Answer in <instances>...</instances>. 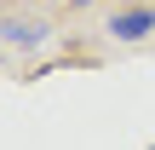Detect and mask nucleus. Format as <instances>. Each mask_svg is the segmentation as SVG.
Here are the masks:
<instances>
[{
    "label": "nucleus",
    "instance_id": "2",
    "mask_svg": "<svg viewBox=\"0 0 155 150\" xmlns=\"http://www.w3.org/2000/svg\"><path fill=\"white\" fill-rule=\"evenodd\" d=\"M46 40H52V23H46V17H0V46L35 52V46H46Z\"/></svg>",
    "mask_w": 155,
    "mask_h": 150
},
{
    "label": "nucleus",
    "instance_id": "3",
    "mask_svg": "<svg viewBox=\"0 0 155 150\" xmlns=\"http://www.w3.org/2000/svg\"><path fill=\"white\" fill-rule=\"evenodd\" d=\"M109 6H155V0H109Z\"/></svg>",
    "mask_w": 155,
    "mask_h": 150
},
{
    "label": "nucleus",
    "instance_id": "5",
    "mask_svg": "<svg viewBox=\"0 0 155 150\" xmlns=\"http://www.w3.org/2000/svg\"><path fill=\"white\" fill-rule=\"evenodd\" d=\"M150 150H155V145H150Z\"/></svg>",
    "mask_w": 155,
    "mask_h": 150
},
{
    "label": "nucleus",
    "instance_id": "1",
    "mask_svg": "<svg viewBox=\"0 0 155 150\" xmlns=\"http://www.w3.org/2000/svg\"><path fill=\"white\" fill-rule=\"evenodd\" d=\"M155 35V6H115V17H109V40H150Z\"/></svg>",
    "mask_w": 155,
    "mask_h": 150
},
{
    "label": "nucleus",
    "instance_id": "4",
    "mask_svg": "<svg viewBox=\"0 0 155 150\" xmlns=\"http://www.w3.org/2000/svg\"><path fill=\"white\" fill-rule=\"evenodd\" d=\"M69 6H86V0H69Z\"/></svg>",
    "mask_w": 155,
    "mask_h": 150
}]
</instances>
